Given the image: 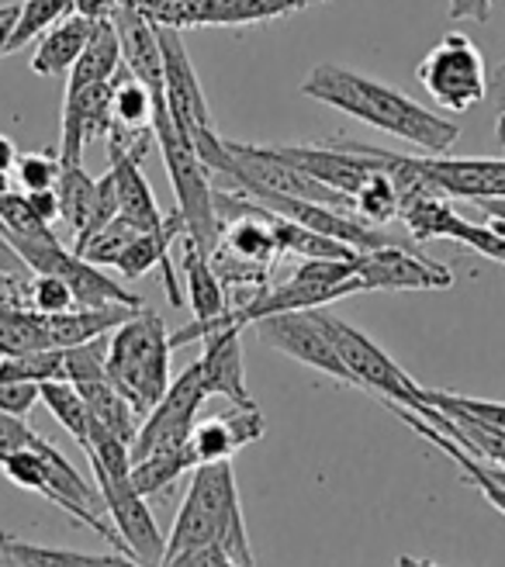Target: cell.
Here are the masks:
<instances>
[{
  "label": "cell",
  "mask_w": 505,
  "mask_h": 567,
  "mask_svg": "<svg viewBox=\"0 0 505 567\" xmlns=\"http://www.w3.org/2000/svg\"><path fill=\"white\" fill-rule=\"evenodd\" d=\"M94 21L83 14H66L63 21H55L49 32L39 39L35 52H32V70L39 76H63L70 73V66L80 60L83 45L91 42Z\"/></svg>",
  "instance_id": "obj_21"
},
{
  "label": "cell",
  "mask_w": 505,
  "mask_h": 567,
  "mask_svg": "<svg viewBox=\"0 0 505 567\" xmlns=\"http://www.w3.org/2000/svg\"><path fill=\"white\" fill-rule=\"evenodd\" d=\"M301 94L343 111V115L378 132L395 135L423 153H451L461 138L457 122L423 107L399 87H388V83L347 70L340 63H319L301 80Z\"/></svg>",
  "instance_id": "obj_1"
},
{
  "label": "cell",
  "mask_w": 505,
  "mask_h": 567,
  "mask_svg": "<svg viewBox=\"0 0 505 567\" xmlns=\"http://www.w3.org/2000/svg\"><path fill=\"white\" fill-rule=\"evenodd\" d=\"M122 42V63L132 76H138L150 91H163V49H159V28L156 21L138 11L135 0H122L111 14Z\"/></svg>",
  "instance_id": "obj_15"
},
{
  "label": "cell",
  "mask_w": 505,
  "mask_h": 567,
  "mask_svg": "<svg viewBox=\"0 0 505 567\" xmlns=\"http://www.w3.org/2000/svg\"><path fill=\"white\" fill-rule=\"evenodd\" d=\"M80 394H83V402H87L91 415L97 425H104L107 433H115L122 440H135L138 433V425H143V415L135 412V405L125 399V394L111 384V378H97V381H83L76 384Z\"/></svg>",
  "instance_id": "obj_24"
},
{
  "label": "cell",
  "mask_w": 505,
  "mask_h": 567,
  "mask_svg": "<svg viewBox=\"0 0 505 567\" xmlns=\"http://www.w3.org/2000/svg\"><path fill=\"white\" fill-rule=\"evenodd\" d=\"M415 76L426 87V94L451 115H464V111L478 107L488 94L485 55L461 32L443 35L426 52V60L419 63Z\"/></svg>",
  "instance_id": "obj_5"
},
{
  "label": "cell",
  "mask_w": 505,
  "mask_h": 567,
  "mask_svg": "<svg viewBox=\"0 0 505 567\" xmlns=\"http://www.w3.org/2000/svg\"><path fill=\"white\" fill-rule=\"evenodd\" d=\"M111 87H115V80H104V83L80 87V91H66V97H63V135H60V159L63 163H80L87 142L107 135Z\"/></svg>",
  "instance_id": "obj_14"
},
{
  "label": "cell",
  "mask_w": 505,
  "mask_h": 567,
  "mask_svg": "<svg viewBox=\"0 0 505 567\" xmlns=\"http://www.w3.org/2000/svg\"><path fill=\"white\" fill-rule=\"evenodd\" d=\"M55 197H60V218L80 236L87 229L97 202V181L83 169V163H63L60 181H55Z\"/></svg>",
  "instance_id": "obj_28"
},
{
  "label": "cell",
  "mask_w": 505,
  "mask_h": 567,
  "mask_svg": "<svg viewBox=\"0 0 505 567\" xmlns=\"http://www.w3.org/2000/svg\"><path fill=\"white\" fill-rule=\"evenodd\" d=\"M66 14H73V0H24L18 24H14V35H11V52L42 39L49 28L55 21H63Z\"/></svg>",
  "instance_id": "obj_32"
},
{
  "label": "cell",
  "mask_w": 505,
  "mask_h": 567,
  "mask_svg": "<svg viewBox=\"0 0 505 567\" xmlns=\"http://www.w3.org/2000/svg\"><path fill=\"white\" fill-rule=\"evenodd\" d=\"M42 405L52 412V419L63 425V430L87 450L91 433H94V415L83 402V394L73 381H45L42 384Z\"/></svg>",
  "instance_id": "obj_29"
},
{
  "label": "cell",
  "mask_w": 505,
  "mask_h": 567,
  "mask_svg": "<svg viewBox=\"0 0 505 567\" xmlns=\"http://www.w3.org/2000/svg\"><path fill=\"white\" fill-rule=\"evenodd\" d=\"M52 347L45 316L24 305H0V357Z\"/></svg>",
  "instance_id": "obj_27"
},
{
  "label": "cell",
  "mask_w": 505,
  "mask_h": 567,
  "mask_svg": "<svg viewBox=\"0 0 505 567\" xmlns=\"http://www.w3.org/2000/svg\"><path fill=\"white\" fill-rule=\"evenodd\" d=\"M18 14H21V4H4V8H0V55L11 52V35H14Z\"/></svg>",
  "instance_id": "obj_45"
},
{
  "label": "cell",
  "mask_w": 505,
  "mask_h": 567,
  "mask_svg": "<svg viewBox=\"0 0 505 567\" xmlns=\"http://www.w3.org/2000/svg\"><path fill=\"white\" fill-rule=\"evenodd\" d=\"M0 225H4V236H39L52 225L32 208L24 190H4L0 194Z\"/></svg>",
  "instance_id": "obj_34"
},
{
  "label": "cell",
  "mask_w": 505,
  "mask_h": 567,
  "mask_svg": "<svg viewBox=\"0 0 505 567\" xmlns=\"http://www.w3.org/2000/svg\"><path fill=\"white\" fill-rule=\"evenodd\" d=\"M171 332H166L163 319L146 305L111 332L107 378L143 419L171 388Z\"/></svg>",
  "instance_id": "obj_3"
},
{
  "label": "cell",
  "mask_w": 505,
  "mask_h": 567,
  "mask_svg": "<svg viewBox=\"0 0 505 567\" xmlns=\"http://www.w3.org/2000/svg\"><path fill=\"white\" fill-rule=\"evenodd\" d=\"M11 190V174H0V194Z\"/></svg>",
  "instance_id": "obj_49"
},
{
  "label": "cell",
  "mask_w": 505,
  "mask_h": 567,
  "mask_svg": "<svg viewBox=\"0 0 505 567\" xmlns=\"http://www.w3.org/2000/svg\"><path fill=\"white\" fill-rule=\"evenodd\" d=\"M143 233L138 225H132L125 215H115L101 233H94L91 239H87V246L80 249V257L83 260H91V264H97V267H115V260L125 252V246Z\"/></svg>",
  "instance_id": "obj_33"
},
{
  "label": "cell",
  "mask_w": 505,
  "mask_h": 567,
  "mask_svg": "<svg viewBox=\"0 0 505 567\" xmlns=\"http://www.w3.org/2000/svg\"><path fill=\"white\" fill-rule=\"evenodd\" d=\"M42 402V384L39 381H21V378H0V412L28 415Z\"/></svg>",
  "instance_id": "obj_39"
},
{
  "label": "cell",
  "mask_w": 505,
  "mask_h": 567,
  "mask_svg": "<svg viewBox=\"0 0 505 567\" xmlns=\"http://www.w3.org/2000/svg\"><path fill=\"white\" fill-rule=\"evenodd\" d=\"M495 135H498V150H502V156H505V104H502V111H498V125H495Z\"/></svg>",
  "instance_id": "obj_48"
},
{
  "label": "cell",
  "mask_w": 505,
  "mask_h": 567,
  "mask_svg": "<svg viewBox=\"0 0 505 567\" xmlns=\"http://www.w3.org/2000/svg\"><path fill=\"white\" fill-rule=\"evenodd\" d=\"M153 111H156V94L122 63V70L115 73V87H111L107 128H153Z\"/></svg>",
  "instance_id": "obj_26"
},
{
  "label": "cell",
  "mask_w": 505,
  "mask_h": 567,
  "mask_svg": "<svg viewBox=\"0 0 505 567\" xmlns=\"http://www.w3.org/2000/svg\"><path fill=\"white\" fill-rule=\"evenodd\" d=\"M107 347H111V336L91 339V343L63 347L66 350V381L83 384V381L107 378Z\"/></svg>",
  "instance_id": "obj_35"
},
{
  "label": "cell",
  "mask_w": 505,
  "mask_h": 567,
  "mask_svg": "<svg viewBox=\"0 0 505 567\" xmlns=\"http://www.w3.org/2000/svg\"><path fill=\"white\" fill-rule=\"evenodd\" d=\"M205 399H208V391L202 378V363L194 360L187 371H181V378L171 381L166 394L150 409L143 425H138V433L132 440V461L187 446L194 433V415H198Z\"/></svg>",
  "instance_id": "obj_9"
},
{
  "label": "cell",
  "mask_w": 505,
  "mask_h": 567,
  "mask_svg": "<svg viewBox=\"0 0 505 567\" xmlns=\"http://www.w3.org/2000/svg\"><path fill=\"white\" fill-rule=\"evenodd\" d=\"M118 70H122L118 28L111 18H101V21H94L91 42L83 45L80 60L66 73V91H80V87H94V83H104V80H115Z\"/></svg>",
  "instance_id": "obj_23"
},
{
  "label": "cell",
  "mask_w": 505,
  "mask_h": 567,
  "mask_svg": "<svg viewBox=\"0 0 505 567\" xmlns=\"http://www.w3.org/2000/svg\"><path fill=\"white\" fill-rule=\"evenodd\" d=\"M357 277L363 291H443L454 284V270L430 260L402 243H384L357 252Z\"/></svg>",
  "instance_id": "obj_10"
},
{
  "label": "cell",
  "mask_w": 505,
  "mask_h": 567,
  "mask_svg": "<svg viewBox=\"0 0 505 567\" xmlns=\"http://www.w3.org/2000/svg\"><path fill=\"white\" fill-rule=\"evenodd\" d=\"M60 169H63L60 150L55 153H24L14 163V177H18L21 190H45V187H55Z\"/></svg>",
  "instance_id": "obj_37"
},
{
  "label": "cell",
  "mask_w": 505,
  "mask_h": 567,
  "mask_svg": "<svg viewBox=\"0 0 505 567\" xmlns=\"http://www.w3.org/2000/svg\"><path fill=\"white\" fill-rule=\"evenodd\" d=\"M143 308V305H138ZM138 308L132 305H76L60 316H45L52 347H76V343H91V339L111 336L122 322H128Z\"/></svg>",
  "instance_id": "obj_19"
},
{
  "label": "cell",
  "mask_w": 505,
  "mask_h": 567,
  "mask_svg": "<svg viewBox=\"0 0 505 567\" xmlns=\"http://www.w3.org/2000/svg\"><path fill=\"white\" fill-rule=\"evenodd\" d=\"M94 481L101 488V498H104V508L111 523H115L118 536L125 550L132 554L135 564H163V554H166V536L159 533L150 505H146V495H138L135 485H132V474H115V471H104V467H94Z\"/></svg>",
  "instance_id": "obj_12"
},
{
  "label": "cell",
  "mask_w": 505,
  "mask_h": 567,
  "mask_svg": "<svg viewBox=\"0 0 505 567\" xmlns=\"http://www.w3.org/2000/svg\"><path fill=\"white\" fill-rule=\"evenodd\" d=\"M492 8L495 0H451L446 4V14H451L454 21H488L492 18Z\"/></svg>",
  "instance_id": "obj_42"
},
{
  "label": "cell",
  "mask_w": 505,
  "mask_h": 567,
  "mask_svg": "<svg viewBox=\"0 0 505 567\" xmlns=\"http://www.w3.org/2000/svg\"><path fill=\"white\" fill-rule=\"evenodd\" d=\"M18 146L8 138V135H0V174H14V163H18Z\"/></svg>",
  "instance_id": "obj_46"
},
{
  "label": "cell",
  "mask_w": 505,
  "mask_h": 567,
  "mask_svg": "<svg viewBox=\"0 0 505 567\" xmlns=\"http://www.w3.org/2000/svg\"><path fill=\"white\" fill-rule=\"evenodd\" d=\"M39 433L32 425H24L21 415H11V412H0V461L11 457L18 450H32L39 446Z\"/></svg>",
  "instance_id": "obj_40"
},
{
  "label": "cell",
  "mask_w": 505,
  "mask_h": 567,
  "mask_svg": "<svg viewBox=\"0 0 505 567\" xmlns=\"http://www.w3.org/2000/svg\"><path fill=\"white\" fill-rule=\"evenodd\" d=\"M264 436V415L260 409H236L229 415H215L202 425H194L190 446L198 461H233V453L257 443Z\"/></svg>",
  "instance_id": "obj_17"
},
{
  "label": "cell",
  "mask_w": 505,
  "mask_h": 567,
  "mask_svg": "<svg viewBox=\"0 0 505 567\" xmlns=\"http://www.w3.org/2000/svg\"><path fill=\"white\" fill-rule=\"evenodd\" d=\"M205 544H221L229 550L233 564H257L249 550L233 461H205L190 471V488L184 495V505L177 508L171 536H166L163 564L174 567L177 557Z\"/></svg>",
  "instance_id": "obj_2"
},
{
  "label": "cell",
  "mask_w": 505,
  "mask_h": 567,
  "mask_svg": "<svg viewBox=\"0 0 505 567\" xmlns=\"http://www.w3.org/2000/svg\"><path fill=\"white\" fill-rule=\"evenodd\" d=\"M159 28V49H163V97L166 111L177 125V132L190 142H198L205 132H215L212 107L202 91V80L194 73L190 52L181 39L177 28Z\"/></svg>",
  "instance_id": "obj_11"
},
{
  "label": "cell",
  "mask_w": 505,
  "mask_h": 567,
  "mask_svg": "<svg viewBox=\"0 0 505 567\" xmlns=\"http://www.w3.org/2000/svg\"><path fill=\"white\" fill-rule=\"evenodd\" d=\"M28 280L24 274H11V270H0V305H28Z\"/></svg>",
  "instance_id": "obj_41"
},
{
  "label": "cell",
  "mask_w": 505,
  "mask_h": 567,
  "mask_svg": "<svg viewBox=\"0 0 505 567\" xmlns=\"http://www.w3.org/2000/svg\"><path fill=\"white\" fill-rule=\"evenodd\" d=\"M107 169H111V177H115V187H118V215H125L143 233L163 229L166 215L159 212L156 197H153V187L143 177V159L118 156V159L107 163Z\"/></svg>",
  "instance_id": "obj_22"
},
{
  "label": "cell",
  "mask_w": 505,
  "mask_h": 567,
  "mask_svg": "<svg viewBox=\"0 0 505 567\" xmlns=\"http://www.w3.org/2000/svg\"><path fill=\"white\" fill-rule=\"evenodd\" d=\"M181 270H184V288H187V305L194 322H208L215 316H226L229 311V291L221 284L212 252H205L190 236H181Z\"/></svg>",
  "instance_id": "obj_18"
},
{
  "label": "cell",
  "mask_w": 505,
  "mask_h": 567,
  "mask_svg": "<svg viewBox=\"0 0 505 567\" xmlns=\"http://www.w3.org/2000/svg\"><path fill=\"white\" fill-rule=\"evenodd\" d=\"M28 305L42 316H60V311H70L76 308V298H73V288L55 274H35L32 284H28Z\"/></svg>",
  "instance_id": "obj_36"
},
{
  "label": "cell",
  "mask_w": 505,
  "mask_h": 567,
  "mask_svg": "<svg viewBox=\"0 0 505 567\" xmlns=\"http://www.w3.org/2000/svg\"><path fill=\"white\" fill-rule=\"evenodd\" d=\"M156 94V111H153V132H156V146L163 153V166L171 174V187L177 197V212L184 218V236H190L205 252H215L221 239V218L215 208V177L205 166V159L194 150V142L184 138L166 111L163 91Z\"/></svg>",
  "instance_id": "obj_4"
},
{
  "label": "cell",
  "mask_w": 505,
  "mask_h": 567,
  "mask_svg": "<svg viewBox=\"0 0 505 567\" xmlns=\"http://www.w3.org/2000/svg\"><path fill=\"white\" fill-rule=\"evenodd\" d=\"M322 4H329V0H226V4L218 8L212 24H221V28L260 24V21H270V18H288V14H298V11H308V8H322Z\"/></svg>",
  "instance_id": "obj_31"
},
{
  "label": "cell",
  "mask_w": 505,
  "mask_h": 567,
  "mask_svg": "<svg viewBox=\"0 0 505 567\" xmlns=\"http://www.w3.org/2000/svg\"><path fill=\"white\" fill-rule=\"evenodd\" d=\"M326 322H329L336 350H340V357L347 363V371L357 381V391L374 394L378 402H399V405L415 409V412L426 409V388L415 384L371 336H363L350 322L329 316V311H326Z\"/></svg>",
  "instance_id": "obj_6"
},
{
  "label": "cell",
  "mask_w": 505,
  "mask_h": 567,
  "mask_svg": "<svg viewBox=\"0 0 505 567\" xmlns=\"http://www.w3.org/2000/svg\"><path fill=\"white\" fill-rule=\"evenodd\" d=\"M426 402L436 405V409H457V412H467L474 419H482L495 430L505 433V402H485V399H471V394H454V391H433L426 388Z\"/></svg>",
  "instance_id": "obj_38"
},
{
  "label": "cell",
  "mask_w": 505,
  "mask_h": 567,
  "mask_svg": "<svg viewBox=\"0 0 505 567\" xmlns=\"http://www.w3.org/2000/svg\"><path fill=\"white\" fill-rule=\"evenodd\" d=\"M399 218L412 243L451 239V243H461L474 252H482L485 260L505 267V221L498 218H488V225H474L464 215H457L451 197H440V194L405 197Z\"/></svg>",
  "instance_id": "obj_8"
},
{
  "label": "cell",
  "mask_w": 505,
  "mask_h": 567,
  "mask_svg": "<svg viewBox=\"0 0 505 567\" xmlns=\"http://www.w3.org/2000/svg\"><path fill=\"white\" fill-rule=\"evenodd\" d=\"M0 564H24V567H111V564H132L128 554L111 547L107 554L94 550H70V547H45L21 540L14 533H0Z\"/></svg>",
  "instance_id": "obj_20"
},
{
  "label": "cell",
  "mask_w": 505,
  "mask_h": 567,
  "mask_svg": "<svg viewBox=\"0 0 505 567\" xmlns=\"http://www.w3.org/2000/svg\"><path fill=\"white\" fill-rule=\"evenodd\" d=\"M239 332L243 326H221L215 332H208L202 343H205V353H202V378H205V391L208 399H229L236 409H257L252 402V394L246 388V378H243V343H239Z\"/></svg>",
  "instance_id": "obj_13"
},
{
  "label": "cell",
  "mask_w": 505,
  "mask_h": 567,
  "mask_svg": "<svg viewBox=\"0 0 505 567\" xmlns=\"http://www.w3.org/2000/svg\"><path fill=\"white\" fill-rule=\"evenodd\" d=\"M381 156V153H378ZM399 208H402V202H399V187H395V181H391V174L384 169V163L374 169V174L360 184V190L353 194V212L363 218V221H371V225H384L388 221H395L399 218Z\"/></svg>",
  "instance_id": "obj_30"
},
{
  "label": "cell",
  "mask_w": 505,
  "mask_h": 567,
  "mask_svg": "<svg viewBox=\"0 0 505 567\" xmlns=\"http://www.w3.org/2000/svg\"><path fill=\"white\" fill-rule=\"evenodd\" d=\"M198 453L194 446H181V450H163V453H150V457L132 461V485L138 495H159L163 488H171L177 477L190 474L198 467Z\"/></svg>",
  "instance_id": "obj_25"
},
{
  "label": "cell",
  "mask_w": 505,
  "mask_h": 567,
  "mask_svg": "<svg viewBox=\"0 0 505 567\" xmlns=\"http://www.w3.org/2000/svg\"><path fill=\"white\" fill-rule=\"evenodd\" d=\"M122 4V0H73V11L91 18V21H101V18H111L115 14V8Z\"/></svg>",
  "instance_id": "obj_44"
},
{
  "label": "cell",
  "mask_w": 505,
  "mask_h": 567,
  "mask_svg": "<svg viewBox=\"0 0 505 567\" xmlns=\"http://www.w3.org/2000/svg\"><path fill=\"white\" fill-rule=\"evenodd\" d=\"M260 332V339L285 353L305 367H312V371L340 381L347 388H357L353 374L347 371V363L340 357L332 343V332H329V322H326V305L322 308H295V311H277V316H267L260 322H252Z\"/></svg>",
  "instance_id": "obj_7"
},
{
  "label": "cell",
  "mask_w": 505,
  "mask_h": 567,
  "mask_svg": "<svg viewBox=\"0 0 505 567\" xmlns=\"http://www.w3.org/2000/svg\"><path fill=\"white\" fill-rule=\"evenodd\" d=\"M28 202H32V208L52 225L55 218H60V197H55V187H45V190H24Z\"/></svg>",
  "instance_id": "obj_43"
},
{
  "label": "cell",
  "mask_w": 505,
  "mask_h": 567,
  "mask_svg": "<svg viewBox=\"0 0 505 567\" xmlns=\"http://www.w3.org/2000/svg\"><path fill=\"white\" fill-rule=\"evenodd\" d=\"M381 405H388L391 412H395V415L409 425V430H412L415 436H423L426 443H433L436 450H443L446 457H451V461L461 467V474H464L467 485L478 488V492H482V495L498 508V513L505 516V485H502V481L492 474V467H488L485 461H478L471 450H464L454 436H446L443 430H436V425H433L430 419H423L419 412H412V409H405V405H399V402H381Z\"/></svg>",
  "instance_id": "obj_16"
},
{
  "label": "cell",
  "mask_w": 505,
  "mask_h": 567,
  "mask_svg": "<svg viewBox=\"0 0 505 567\" xmlns=\"http://www.w3.org/2000/svg\"><path fill=\"white\" fill-rule=\"evenodd\" d=\"M474 205H478L488 218L505 221V197H485V202H474Z\"/></svg>",
  "instance_id": "obj_47"
}]
</instances>
